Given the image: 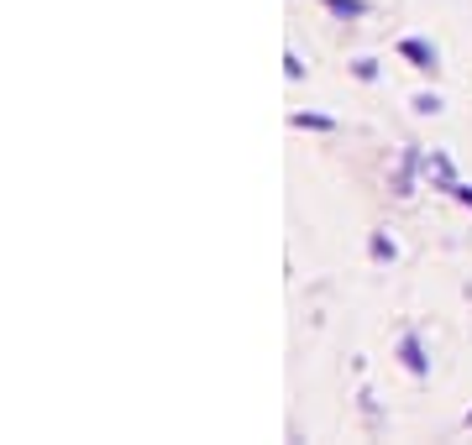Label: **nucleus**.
<instances>
[{"instance_id":"2","label":"nucleus","mask_w":472,"mask_h":445,"mask_svg":"<svg viewBox=\"0 0 472 445\" xmlns=\"http://www.w3.org/2000/svg\"><path fill=\"white\" fill-rule=\"evenodd\" d=\"M399 53H405L409 68H420V74H436V68H441L436 42H425V37H405V42H399Z\"/></svg>"},{"instance_id":"8","label":"nucleus","mask_w":472,"mask_h":445,"mask_svg":"<svg viewBox=\"0 0 472 445\" xmlns=\"http://www.w3.org/2000/svg\"><path fill=\"white\" fill-rule=\"evenodd\" d=\"M414 111H420V116H436V111H441V94H431V89H425V94H414Z\"/></svg>"},{"instance_id":"1","label":"nucleus","mask_w":472,"mask_h":445,"mask_svg":"<svg viewBox=\"0 0 472 445\" xmlns=\"http://www.w3.org/2000/svg\"><path fill=\"white\" fill-rule=\"evenodd\" d=\"M399 361H405L409 378H420V383L431 378V356H425V346H420V335H414V330H405V335H399Z\"/></svg>"},{"instance_id":"7","label":"nucleus","mask_w":472,"mask_h":445,"mask_svg":"<svg viewBox=\"0 0 472 445\" xmlns=\"http://www.w3.org/2000/svg\"><path fill=\"white\" fill-rule=\"evenodd\" d=\"M294 126H305V131H336L331 116H294Z\"/></svg>"},{"instance_id":"6","label":"nucleus","mask_w":472,"mask_h":445,"mask_svg":"<svg viewBox=\"0 0 472 445\" xmlns=\"http://www.w3.org/2000/svg\"><path fill=\"white\" fill-rule=\"evenodd\" d=\"M368 252H373L378 263H394V257H399V246H394V241L383 236V231H378V236H373V241H368Z\"/></svg>"},{"instance_id":"11","label":"nucleus","mask_w":472,"mask_h":445,"mask_svg":"<svg viewBox=\"0 0 472 445\" xmlns=\"http://www.w3.org/2000/svg\"><path fill=\"white\" fill-rule=\"evenodd\" d=\"M457 200H462V205H472V183H457Z\"/></svg>"},{"instance_id":"10","label":"nucleus","mask_w":472,"mask_h":445,"mask_svg":"<svg viewBox=\"0 0 472 445\" xmlns=\"http://www.w3.org/2000/svg\"><path fill=\"white\" fill-rule=\"evenodd\" d=\"M283 74H289V79H299V74H305V63H299V53H289V58H283Z\"/></svg>"},{"instance_id":"12","label":"nucleus","mask_w":472,"mask_h":445,"mask_svg":"<svg viewBox=\"0 0 472 445\" xmlns=\"http://www.w3.org/2000/svg\"><path fill=\"white\" fill-rule=\"evenodd\" d=\"M468 424H472V409H468Z\"/></svg>"},{"instance_id":"3","label":"nucleus","mask_w":472,"mask_h":445,"mask_svg":"<svg viewBox=\"0 0 472 445\" xmlns=\"http://www.w3.org/2000/svg\"><path fill=\"white\" fill-rule=\"evenodd\" d=\"M414 174H425V152L405 147V163H399V174H394V194H399V200L414 194Z\"/></svg>"},{"instance_id":"5","label":"nucleus","mask_w":472,"mask_h":445,"mask_svg":"<svg viewBox=\"0 0 472 445\" xmlns=\"http://www.w3.org/2000/svg\"><path fill=\"white\" fill-rule=\"evenodd\" d=\"M325 11L342 22H357V16H368V0H325Z\"/></svg>"},{"instance_id":"9","label":"nucleus","mask_w":472,"mask_h":445,"mask_svg":"<svg viewBox=\"0 0 472 445\" xmlns=\"http://www.w3.org/2000/svg\"><path fill=\"white\" fill-rule=\"evenodd\" d=\"M352 74H357L362 85H373V79H378V63L373 58H357V63H352Z\"/></svg>"},{"instance_id":"4","label":"nucleus","mask_w":472,"mask_h":445,"mask_svg":"<svg viewBox=\"0 0 472 445\" xmlns=\"http://www.w3.org/2000/svg\"><path fill=\"white\" fill-rule=\"evenodd\" d=\"M425 178L436 183L441 194H457V183H462V178H457V168H451V157H446V152H431V157H425Z\"/></svg>"}]
</instances>
